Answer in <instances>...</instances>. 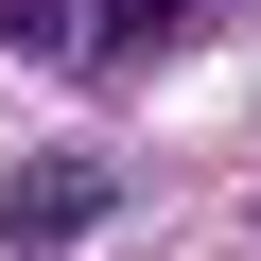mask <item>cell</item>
Masks as SVG:
<instances>
[{
	"label": "cell",
	"mask_w": 261,
	"mask_h": 261,
	"mask_svg": "<svg viewBox=\"0 0 261 261\" xmlns=\"http://www.w3.org/2000/svg\"><path fill=\"white\" fill-rule=\"evenodd\" d=\"M105 209H122L105 157H18V174H0V244H87Z\"/></svg>",
	"instance_id": "6da1fadb"
},
{
	"label": "cell",
	"mask_w": 261,
	"mask_h": 261,
	"mask_svg": "<svg viewBox=\"0 0 261 261\" xmlns=\"http://www.w3.org/2000/svg\"><path fill=\"white\" fill-rule=\"evenodd\" d=\"M0 35H18V53H53V35H70V0H0Z\"/></svg>",
	"instance_id": "3957f363"
},
{
	"label": "cell",
	"mask_w": 261,
	"mask_h": 261,
	"mask_svg": "<svg viewBox=\"0 0 261 261\" xmlns=\"http://www.w3.org/2000/svg\"><path fill=\"white\" fill-rule=\"evenodd\" d=\"M174 18H192V0H105V18H87V35H105V53H157Z\"/></svg>",
	"instance_id": "7a4b0ae2"
}]
</instances>
